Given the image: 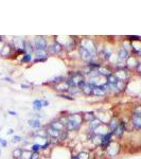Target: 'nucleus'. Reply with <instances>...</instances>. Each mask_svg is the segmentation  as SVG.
<instances>
[{
  "mask_svg": "<svg viewBox=\"0 0 141 159\" xmlns=\"http://www.w3.org/2000/svg\"><path fill=\"white\" fill-rule=\"evenodd\" d=\"M118 57H119L120 61H125L127 60V57H129V52H127L125 49H121L119 52V55H118Z\"/></svg>",
  "mask_w": 141,
  "mask_h": 159,
  "instance_id": "6e6552de",
  "label": "nucleus"
},
{
  "mask_svg": "<svg viewBox=\"0 0 141 159\" xmlns=\"http://www.w3.org/2000/svg\"><path fill=\"white\" fill-rule=\"evenodd\" d=\"M119 124H120V123L117 121L116 118H112V119L111 120V122H109V129H111L112 132H114V130L117 129V126Z\"/></svg>",
  "mask_w": 141,
  "mask_h": 159,
  "instance_id": "f8f14e48",
  "label": "nucleus"
},
{
  "mask_svg": "<svg viewBox=\"0 0 141 159\" xmlns=\"http://www.w3.org/2000/svg\"><path fill=\"white\" fill-rule=\"evenodd\" d=\"M60 97H63L64 99H68V100H73V98H71V97H68V96H64V94H60Z\"/></svg>",
  "mask_w": 141,
  "mask_h": 159,
  "instance_id": "4be33fe9",
  "label": "nucleus"
},
{
  "mask_svg": "<svg viewBox=\"0 0 141 159\" xmlns=\"http://www.w3.org/2000/svg\"><path fill=\"white\" fill-rule=\"evenodd\" d=\"M39 148H40L39 144H33L32 148H31V151H32V153H37Z\"/></svg>",
  "mask_w": 141,
  "mask_h": 159,
  "instance_id": "f3484780",
  "label": "nucleus"
},
{
  "mask_svg": "<svg viewBox=\"0 0 141 159\" xmlns=\"http://www.w3.org/2000/svg\"><path fill=\"white\" fill-rule=\"evenodd\" d=\"M9 114H11L12 116H17V112H15V111H12V110H10V111H9Z\"/></svg>",
  "mask_w": 141,
  "mask_h": 159,
  "instance_id": "5701e85b",
  "label": "nucleus"
},
{
  "mask_svg": "<svg viewBox=\"0 0 141 159\" xmlns=\"http://www.w3.org/2000/svg\"><path fill=\"white\" fill-rule=\"evenodd\" d=\"M47 49V42L45 38L37 37L34 39V50H46Z\"/></svg>",
  "mask_w": 141,
  "mask_h": 159,
  "instance_id": "7ed1b4c3",
  "label": "nucleus"
},
{
  "mask_svg": "<svg viewBox=\"0 0 141 159\" xmlns=\"http://www.w3.org/2000/svg\"><path fill=\"white\" fill-rule=\"evenodd\" d=\"M42 107H43L42 100H35V101H33V108L36 110V111L42 109Z\"/></svg>",
  "mask_w": 141,
  "mask_h": 159,
  "instance_id": "9b49d317",
  "label": "nucleus"
},
{
  "mask_svg": "<svg viewBox=\"0 0 141 159\" xmlns=\"http://www.w3.org/2000/svg\"><path fill=\"white\" fill-rule=\"evenodd\" d=\"M79 159H88V154L87 153H81L80 155H78Z\"/></svg>",
  "mask_w": 141,
  "mask_h": 159,
  "instance_id": "a211bd4d",
  "label": "nucleus"
},
{
  "mask_svg": "<svg viewBox=\"0 0 141 159\" xmlns=\"http://www.w3.org/2000/svg\"><path fill=\"white\" fill-rule=\"evenodd\" d=\"M125 129V126H124V123H120L119 125L117 126V129L114 130V134L116 136H121L123 134V132H124Z\"/></svg>",
  "mask_w": 141,
  "mask_h": 159,
  "instance_id": "423d86ee",
  "label": "nucleus"
},
{
  "mask_svg": "<svg viewBox=\"0 0 141 159\" xmlns=\"http://www.w3.org/2000/svg\"><path fill=\"white\" fill-rule=\"evenodd\" d=\"M114 133H111V132H108V133H106L104 136H102V138H101V145H102V148H107L109 147V144H111V136Z\"/></svg>",
  "mask_w": 141,
  "mask_h": 159,
  "instance_id": "39448f33",
  "label": "nucleus"
},
{
  "mask_svg": "<svg viewBox=\"0 0 141 159\" xmlns=\"http://www.w3.org/2000/svg\"><path fill=\"white\" fill-rule=\"evenodd\" d=\"M48 133L47 132H45V130H37V132H35L34 134H33V136H39V137H46L47 136Z\"/></svg>",
  "mask_w": 141,
  "mask_h": 159,
  "instance_id": "2eb2a0df",
  "label": "nucleus"
},
{
  "mask_svg": "<svg viewBox=\"0 0 141 159\" xmlns=\"http://www.w3.org/2000/svg\"><path fill=\"white\" fill-rule=\"evenodd\" d=\"M82 47L85 48L86 50H88L89 52H90L93 56H96V54H97V49H96V47H94L93 43H92L91 40L85 39L83 42V45H82Z\"/></svg>",
  "mask_w": 141,
  "mask_h": 159,
  "instance_id": "20e7f679",
  "label": "nucleus"
},
{
  "mask_svg": "<svg viewBox=\"0 0 141 159\" xmlns=\"http://www.w3.org/2000/svg\"><path fill=\"white\" fill-rule=\"evenodd\" d=\"M31 54H28V53H25V54L24 55V57H22V60L21 61L22 63H28V61H31Z\"/></svg>",
  "mask_w": 141,
  "mask_h": 159,
  "instance_id": "dca6fc26",
  "label": "nucleus"
},
{
  "mask_svg": "<svg viewBox=\"0 0 141 159\" xmlns=\"http://www.w3.org/2000/svg\"><path fill=\"white\" fill-rule=\"evenodd\" d=\"M72 159H79L78 156H74V157H72Z\"/></svg>",
  "mask_w": 141,
  "mask_h": 159,
  "instance_id": "a878e982",
  "label": "nucleus"
},
{
  "mask_svg": "<svg viewBox=\"0 0 141 159\" xmlns=\"http://www.w3.org/2000/svg\"><path fill=\"white\" fill-rule=\"evenodd\" d=\"M20 140H21L20 136H14V137H13V142H19Z\"/></svg>",
  "mask_w": 141,
  "mask_h": 159,
  "instance_id": "aec40b11",
  "label": "nucleus"
},
{
  "mask_svg": "<svg viewBox=\"0 0 141 159\" xmlns=\"http://www.w3.org/2000/svg\"><path fill=\"white\" fill-rule=\"evenodd\" d=\"M30 159H38V153H32Z\"/></svg>",
  "mask_w": 141,
  "mask_h": 159,
  "instance_id": "412c9836",
  "label": "nucleus"
},
{
  "mask_svg": "<svg viewBox=\"0 0 141 159\" xmlns=\"http://www.w3.org/2000/svg\"><path fill=\"white\" fill-rule=\"evenodd\" d=\"M50 50H51V52H52V53H58L61 50V46L58 43H54L50 47Z\"/></svg>",
  "mask_w": 141,
  "mask_h": 159,
  "instance_id": "9d476101",
  "label": "nucleus"
},
{
  "mask_svg": "<svg viewBox=\"0 0 141 159\" xmlns=\"http://www.w3.org/2000/svg\"><path fill=\"white\" fill-rule=\"evenodd\" d=\"M29 125L32 127V129H39L40 121L38 119H31L29 121Z\"/></svg>",
  "mask_w": 141,
  "mask_h": 159,
  "instance_id": "0eeeda50",
  "label": "nucleus"
},
{
  "mask_svg": "<svg viewBox=\"0 0 141 159\" xmlns=\"http://www.w3.org/2000/svg\"><path fill=\"white\" fill-rule=\"evenodd\" d=\"M0 144H1V147H2V148H6L7 143V141L4 140V139H2V138H0Z\"/></svg>",
  "mask_w": 141,
  "mask_h": 159,
  "instance_id": "6ab92c4d",
  "label": "nucleus"
},
{
  "mask_svg": "<svg viewBox=\"0 0 141 159\" xmlns=\"http://www.w3.org/2000/svg\"><path fill=\"white\" fill-rule=\"evenodd\" d=\"M0 39H1V37H0Z\"/></svg>",
  "mask_w": 141,
  "mask_h": 159,
  "instance_id": "cd10ccee",
  "label": "nucleus"
},
{
  "mask_svg": "<svg viewBox=\"0 0 141 159\" xmlns=\"http://www.w3.org/2000/svg\"><path fill=\"white\" fill-rule=\"evenodd\" d=\"M82 124V117L80 115H70L67 117V121H66V129L68 130H75L80 129Z\"/></svg>",
  "mask_w": 141,
  "mask_h": 159,
  "instance_id": "f257e3e1",
  "label": "nucleus"
},
{
  "mask_svg": "<svg viewBox=\"0 0 141 159\" xmlns=\"http://www.w3.org/2000/svg\"><path fill=\"white\" fill-rule=\"evenodd\" d=\"M22 154H24V152H22L21 148H16V150L13 152V157L18 159L20 157H22Z\"/></svg>",
  "mask_w": 141,
  "mask_h": 159,
  "instance_id": "4468645a",
  "label": "nucleus"
},
{
  "mask_svg": "<svg viewBox=\"0 0 141 159\" xmlns=\"http://www.w3.org/2000/svg\"><path fill=\"white\" fill-rule=\"evenodd\" d=\"M13 132H14V130H13V129H10L9 132H7V134H9V135H11V134H13Z\"/></svg>",
  "mask_w": 141,
  "mask_h": 159,
  "instance_id": "b1692460",
  "label": "nucleus"
},
{
  "mask_svg": "<svg viewBox=\"0 0 141 159\" xmlns=\"http://www.w3.org/2000/svg\"><path fill=\"white\" fill-rule=\"evenodd\" d=\"M21 87H22V88H28V87H29V86H28V85H25V84H22Z\"/></svg>",
  "mask_w": 141,
  "mask_h": 159,
  "instance_id": "393cba45",
  "label": "nucleus"
},
{
  "mask_svg": "<svg viewBox=\"0 0 141 159\" xmlns=\"http://www.w3.org/2000/svg\"><path fill=\"white\" fill-rule=\"evenodd\" d=\"M94 119H96V117H94L93 112H87V114L84 115V120L87 122H92Z\"/></svg>",
  "mask_w": 141,
  "mask_h": 159,
  "instance_id": "ddd939ff",
  "label": "nucleus"
},
{
  "mask_svg": "<svg viewBox=\"0 0 141 159\" xmlns=\"http://www.w3.org/2000/svg\"><path fill=\"white\" fill-rule=\"evenodd\" d=\"M100 125H101V122H100L98 119H94L93 121L90 122V130L93 133L94 130H97V129H98Z\"/></svg>",
  "mask_w": 141,
  "mask_h": 159,
  "instance_id": "1a4fd4ad",
  "label": "nucleus"
},
{
  "mask_svg": "<svg viewBox=\"0 0 141 159\" xmlns=\"http://www.w3.org/2000/svg\"><path fill=\"white\" fill-rule=\"evenodd\" d=\"M0 154H1V151H0Z\"/></svg>",
  "mask_w": 141,
  "mask_h": 159,
  "instance_id": "bb28decb",
  "label": "nucleus"
},
{
  "mask_svg": "<svg viewBox=\"0 0 141 159\" xmlns=\"http://www.w3.org/2000/svg\"><path fill=\"white\" fill-rule=\"evenodd\" d=\"M133 124L137 129H141V107L136 109L133 115Z\"/></svg>",
  "mask_w": 141,
  "mask_h": 159,
  "instance_id": "f03ea898",
  "label": "nucleus"
}]
</instances>
